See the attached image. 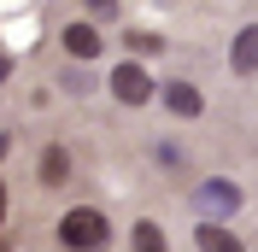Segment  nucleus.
Here are the masks:
<instances>
[{"label": "nucleus", "mask_w": 258, "mask_h": 252, "mask_svg": "<svg viewBox=\"0 0 258 252\" xmlns=\"http://www.w3.org/2000/svg\"><path fill=\"white\" fill-rule=\"evenodd\" d=\"M88 12H100V18H106V12H117V0H88Z\"/></svg>", "instance_id": "nucleus-11"}, {"label": "nucleus", "mask_w": 258, "mask_h": 252, "mask_svg": "<svg viewBox=\"0 0 258 252\" xmlns=\"http://www.w3.org/2000/svg\"><path fill=\"white\" fill-rule=\"evenodd\" d=\"M194 246L200 252H246L241 240L229 235V229H217V223H200V229H194Z\"/></svg>", "instance_id": "nucleus-6"}, {"label": "nucleus", "mask_w": 258, "mask_h": 252, "mask_svg": "<svg viewBox=\"0 0 258 252\" xmlns=\"http://www.w3.org/2000/svg\"><path fill=\"white\" fill-rule=\"evenodd\" d=\"M0 82H6V59H0Z\"/></svg>", "instance_id": "nucleus-13"}, {"label": "nucleus", "mask_w": 258, "mask_h": 252, "mask_svg": "<svg viewBox=\"0 0 258 252\" xmlns=\"http://www.w3.org/2000/svg\"><path fill=\"white\" fill-rule=\"evenodd\" d=\"M100 30L94 24H64V53H77V59H100Z\"/></svg>", "instance_id": "nucleus-5"}, {"label": "nucleus", "mask_w": 258, "mask_h": 252, "mask_svg": "<svg viewBox=\"0 0 258 252\" xmlns=\"http://www.w3.org/2000/svg\"><path fill=\"white\" fill-rule=\"evenodd\" d=\"M112 94L123 100V106H147V100L159 94V82L147 77L135 59H123V65H112Z\"/></svg>", "instance_id": "nucleus-2"}, {"label": "nucleus", "mask_w": 258, "mask_h": 252, "mask_svg": "<svg viewBox=\"0 0 258 252\" xmlns=\"http://www.w3.org/2000/svg\"><path fill=\"white\" fill-rule=\"evenodd\" d=\"M0 217H6V182H0Z\"/></svg>", "instance_id": "nucleus-12"}, {"label": "nucleus", "mask_w": 258, "mask_h": 252, "mask_svg": "<svg viewBox=\"0 0 258 252\" xmlns=\"http://www.w3.org/2000/svg\"><path fill=\"white\" fill-rule=\"evenodd\" d=\"M129 47H135V53H159V35H147V30H129Z\"/></svg>", "instance_id": "nucleus-10"}, {"label": "nucleus", "mask_w": 258, "mask_h": 252, "mask_svg": "<svg viewBox=\"0 0 258 252\" xmlns=\"http://www.w3.org/2000/svg\"><path fill=\"white\" fill-rule=\"evenodd\" d=\"M59 246L64 252H106V246H112V223H106V211H94V205L64 211V217H59Z\"/></svg>", "instance_id": "nucleus-1"}, {"label": "nucleus", "mask_w": 258, "mask_h": 252, "mask_svg": "<svg viewBox=\"0 0 258 252\" xmlns=\"http://www.w3.org/2000/svg\"><path fill=\"white\" fill-rule=\"evenodd\" d=\"M64 176H71V153H64V147H47V153H41V182L59 188Z\"/></svg>", "instance_id": "nucleus-7"}, {"label": "nucleus", "mask_w": 258, "mask_h": 252, "mask_svg": "<svg viewBox=\"0 0 258 252\" xmlns=\"http://www.w3.org/2000/svg\"><path fill=\"white\" fill-rule=\"evenodd\" d=\"M129 240H135V252H170V240L159 235V223H135V235H129Z\"/></svg>", "instance_id": "nucleus-9"}, {"label": "nucleus", "mask_w": 258, "mask_h": 252, "mask_svg": "<svg viewBox=\"0 0 258 252\" xmlns=\"http://www.w3.org/2000/svg\"><path fill=\"white\" fill-rule=\"evenodd\" d=\"M159 100H164V111H170V117H206V94H200L194 82H164Z\"/></svg>", "instance_id": "nucleus-3"}, {"label": "nucleus", "mask_w": 258, "mask_h": 252, "mask_svg": "<svg viewBox=\"0 0 258 252\" xmlns=\"http://www.w3.org/2000/svg\"><path fill=\"white\" fill-rule=\"evenodd\" d=\"M229 71H241V77L258 71V24H246V30L235 35V47H229Z\"/></svg>", "instance_id": "nucleus-4"}, {"label": "nucleus", "mask_w": 258, "mask_h": 252, "mask_svg": "<svg viewBox=\"0 0 258 252\" xmlns=\"http://www.w3.org/2000/svg\"><path fill=\"white\" fill-rule=\"evenodd\" d=\"M200 205H217V211H235V205H241V194L229 188V182H206V188H200Z\"/></svg>", "instance_id": "nucleus-8"}]
</instances>
